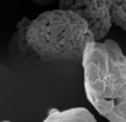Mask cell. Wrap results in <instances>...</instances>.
Segmentation results:
<instances>
[{
  "label": "cell",
  "mask_w": 126,
  "mask_h": 122,
  "mask_svg": "<svg viewBox=\"0 0 126 122\" xmlns=\"http://www.w3.org/2000/svg\"><path fill=\"white\" fill-rule=\"evenodd\" d=\"M94 41L93 32L81 17L56 9L44 12L32 20L22 18L16 25L10 50L32 53L44 62L79 61Z\"/></svg>",
  "instance_id": "obj_1"
},
{
  "label": "cell",
  "mask_w": 126,
  "mask_h": 122,
  "mask_svg": "<svg viewBox=\"0 0 126 122\" xmlns=\"http://www.w3.org/2000/svg\"><path fill=\"white\" fill-rule=\"evenodd\" d=\"M82 66L86 96L109 122H126V56L116 41H94L86 47Z\"/></svg>",
  "instance_id": "obj_2"
},
{
  "label": "cell",
  "mask_w": 126,
  "mask_h": 122,
  "mask_svg": "<svg viewBox=\"0 0 126 122\" xmlns=\"http://www.w3.org/2000/svg\"><path fill=\"white\" fill-rule=\"evenodd\" d=\"M58 9L69 11L88 24L95 41H100L110 31L113 20L106 0H58Z\"/></svg>",
  "instance_id": "obj_3"
},
{
  "label": "cell",
  "mask_w": 126,
  "mask_h": 122,
  "mask_svg": "<svg viewBox=\"0 0 126 122\" xmlns=\"http://www.w3.org/2000/svg\"><path fill=\"white\" fill-rule=\"evenodd\" d=\"M43 122H97L85 108H72L64 111L50 110Z\"/></svg>",
  "instance_id": "obj_4"
},
{
  "label": "cell",
  "mask_w": 126,
  "mask_h": 122,
  "mask_svg": "<svg viewBox=\"0 0 126 122\" xmlns=\"http://www.w3.org/2000/svg\"><path fill=\"white\" fill-rule=\"evenodd\" d=\"M16 84L15 74L0 63V117L10 110V99Z\"/></svg>",
  "instance_id": "obj_5"
},
{
  "label": "cell",
  "mask_w": 126,
  "mask_h": 122,
  "mask_svg": "<svg viewBox=\"0 0 126 122\" xmlns=\"http://www.w3.org/2000/svg\"><path fill=\"white\" fill-rule=\"evenodd\" d=\"M112 15L113 24L126 30V0H106Z\"/></svg>",
  "instance_id": "obj_6"
},
{
  "label": "cell",
  "mask_w": 126,
  "mask_h": 122,
  "mask_svg": "<svg viewBox=\"0 0 126 122\" xmlns=\"http://www.w3.org/2000/svg\"><path fill=\"white\" fill-rule=\"evenodd\" d=\"M31 1H32L33 3H35L39 6H48V5H51L58 0H31Z\"/></svg>",
  "instance_id": "obj_7"
},
{
  "label": "cell",
  "mask_w": 126,
  "mask_h": 122,
  "mask_svg": "<svg viewBox=\"0 0 126 122\" xmlns=\"http://www.w3.org/2000/svg\"><path fill=\"white\" fill-rule=\"evenodd\" d=\"M0 122H11V121H9V120H1Z\"/></svg>",
  "instance_id": "obj_8"
}]
</instances>
